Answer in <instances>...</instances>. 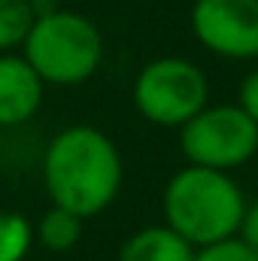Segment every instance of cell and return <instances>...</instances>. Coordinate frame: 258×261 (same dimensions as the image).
Wrapping results in <instances>:
<instances>
[{
	"mask_svg": "<svg viewBox=\"0 0 258 261\" xmlns=\"http://www.w3.org/2000/svg\"><path fill=\"white\" fill-rule=\"evenodd\" d=\"M237 103L246 110V116L258 125V67L249 70L240 82V91H237Z\"/></svg>",
	"mask_w": 258,
	"mask_h": 261,
	"instance_id": "cell-13",
	"label": "cell"
},
{
	"mask_svg": "<svg viewBox=\"0 0 258 261\" xmlns=\"http://www.w3.org/2000/svg\"><path fill=\"white\" fill-rule=\"evenodd\" d=\"M125 182V158L110 134L94 125H67L43 152V186L55 206L82 222L113 206Z\"/></svg>",
	"mask_w": 258,
	"mask_h": 261,
	"instance_id": "cell-1",
	"label": "cell"
},
{
	"mask_svg": "<svg viewBox=\"0 0 258 261\" xmlns=\"http://www.w3.org/2000/svg\"><path fill=\"white\" fill-rule=\"evenodd\" d=\"M179 149L189 164L231 173L255 158L258 125L240 103H207L179 128Z\"/></svg>",
	"mask_w": 258,
	"mask_h": 261,
	"instance_id": "cell-5",
	"label": "cell"
},
{
	"mask_svg": "<svg viewBox=\"0 0 258 261\" xmlns=\"http://www.w3.org/2000/svg\"><path fill=\"white\" fill-rule=\"evenodd\" d=\"M237 237H240L249 249H255L258 252V200L246 203V213H243V222H240Z\"/></svg>",
	"mask_w": 258,
	"mask_h": 261,
	"instance_id": "cell-14",
	"label": "cell"
},
{
	"mask_svg": "<svg viewBox=\"0 0 258 261\" xmlns=\"http://www.w3.org/2000/svg\"><path fill=\"white\" fill-rule=\"evenodd\" d=\"M21 55L46 85L70 88L88 82L100 70L104 37L91 18L55 6L52 12L34 18L21 43Z\"/></svg>",
	"mask_w": 258,
	"mask_h": 261,
	"instance_id": "cell-3",
	"label": "cell"
},
{
	"mask_svg": "<svg viewBox=\"0 0 258 261\" xmlns=\"http://www.w3.org/2000/svg\"><path fill=\"white\" fill-rule=\"evenodd\" d=\"M194 261H258V252L249 249L240 237H228V240L194 249Z\"/></svg>",
	"mask_w": 258,
	"mask_h": 261,
	"instance_id": "cell-12",
	"label": "cell"
},
{
	"mask_svg": "<svg viewBox=\"0 0 258 261\" xmlns=\"http://www.w3.org/2000/svg\"><path fill=\"white\" fill-rule=\"evenodd\" d=\"M119 261H194V246L170 225H146L119 249Z\"/></svg>",
	"mask_w": 258,
	"mask_h": 261,
	"instance_id": "cell-8",
	"label": "cell"
},
{
	"mask_svg": "<svg viewBox=\"0 0 258 261\" xmlns=\"http://www.w3.org/2000/svg\"><path fill=\"white\" fill-rule=\"evenodd\" d=\"M46 82L21 52H0V130L28 125L43 103Z\"/></svg>",
	"mask_w": 258,
	"mask_h": 261,
	"instance_id": "cell-7",
	"label": "cell"
},
{
	"mask_svg": "<svg viewBox=\"0 0 258 261\" xmlns=\"http://www.w3.org/2000/svg\"><path fill=\"white\" fill-rule=\"evenodd\" d=\"M34 18L31 0H0V52L21 49Z\"/></svg>",
	"mask_w": 258,
	"mask_h": 261,
	"instance_id": "cell-11",
	"label": "cell"
},
{
	"mask_svg": "<svg viewBox=\"0 0 258 261\" xmlns=\"http://www.w3.org/2000/svg\"><path fill=\"white\" fill-rule=\"evenodd\" d=\"M34 225L15 210H0V261H24L34 249Z\"/></svg>",
	"mask_w": 258,
	"mask_h": 261,
	"instance_id": "cell-10",
	"label": "cell"
},
{
	"mask_svg": "<svg viewBox=\"0 0 258 261\" xmlns=\"http://www.w3.org/2000/svg\"><path fill=\"white\" fill-rule=\"evenodd\" d=\"M131 100L149 125L179 130L210 103V79L189 58L161 55L140 67Z\"/></svg>",
	"mask_w": 258,
	"mask_h": 261,
	"instance_id": "cell-4",
	"label": "cell"
},
{
	"mask_svg": "<svg viewBox=\"0 0 258 261\" xmlns=\"http://www.w3.org/2000/svg\"><path fill=\"white\" fill-rule=\"evenodd\" d=\"M79 237H82V219L76 213L64 210V206H55V203L34 225V240L43 249H49V252H67V249H73L79 243Z\"/></svg>",
	"mask_w": 258,
	"mask_h": 261,
	"instance_id": "cell-9",
	"label": "cell"
},
{
	"mask_svg": "<svg viewBox=\"0 0 258 261\" xmlns=\"http://www.w3.org/2000/svg\"><path fill=\"white\" fill-rule=\"evenodd\" d=\"M189 24L210 55L225 61L258 58V0H194Z\"/></svg>",
	"mask_w": 258,
	"mask_h": 261,
	"instance_id": "cell-6",
	"label": "cell"
},
{
	"mask_svg": "<svg viewBox=\"0 0 258 261\" xmlns=\"http://www.w3.org/2000/svg\"><path fill=\"white\" fill-rule=\"evenodd\" d=\"M161 213L164 225H170L194 249H200L237 237L246 213V197L231 173L189 164L167 179Z\"/></svg>",
	"mask_w": 258,
	"mask_h": 261,
	"instance_id": "cell-2",
	"label": "cell"
}]
</instances>
